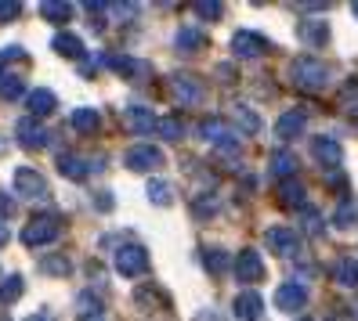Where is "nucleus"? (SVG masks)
<instances>
[{
  "instance_id": "obj_1",
  "label": "nucleus",
  "mask_w": 358,
  "mask_h": 321,
  "mask_svg": "<svg viewBox=\"0 0 358 321\" xmlns=\"http://www.w3.org/2000/svg\"><path fill=\"white\" fill-rule=\"evenodd\" d=\"M289 76L301 91H322L329 83V66H322L319 58H293Z\"/></svg>"
},
{
  "instance_id": "obj_2",
  "label": "nucleus",
  "mask_w": 358,
  "mask_h": 321,
  "mask_svg": "<svg viewBox=\"0 0 358 321\" xmlns=\"http://www.w3.org/2000/svg\"><path fill=\"white\" fill-rule=\"evenodd\" d=\"M62 239V221L55 213H36V217L22 227V246H51Z\"/></svg>"
},
{
  "instance_id": "obj_3",
  "label": "nucleus",
  "mask_w": 358,
  "mask_h": 321,
  "mask_svg": "<svg viewBox=\"0 0 358 321\" xmlns=\"http://www.w3.org/2000/svg\"><path fill=\"white\" fill-rule=\"evenodd\" d=\"M123 163H127V170H134V174H149V170H159L166 159L156 144H131Z\"/></svg>"
},
{
  "instance_id": "obj_4",
  "label": "nucleus",
  "mask_w": 358,
  "mask_h": 321,
  "mask_svg": "<svg viewBox=\"0 0 358 321\" xmlns=\"http://www.w3.org/2000/svg\"><path fill=\"white\" fill-rule=\"evenodd\" d=\"M15 141L22 144V148H29V152H40V148L51 141V130H48L44 123H36L33 116H26V119L15 123Z\"/></svg>"
},
{
  "instance_id": "obj_5",
  "label": "nucleus",
  "mask_w": 358,
  "mask_h": 321,
  "mask_svg": "<svg viewBox=\"0 0 358 321\" xmlns=\"http://www.w3.org/2000/svg\"><path fill=\"white\" fill-rule=\"evenodd\" d=\"M116 271L123 274V278H138V274H145L149 271V253H145L141 246H120L116 249Z\"/></svg>"
},
{
  "instance_id": "obj_6",
  "label": "nucleus",
  "mask_w": 358,
  "mask_h": 321,
  "mask_svg": "<svg viewBox=\"0 0 358 321\" xmlns=\"http://www.w3.org/2000/svg\"><path fill=\"white\" fill-rule=\"evenodd\" d=\"M11 184H15V191H18L22 199H44V195H48L44 174H36V170H29V166H18L15 174H11Z\"/></svg>"
},
{
  "instance_id": "obj_7",
  "label": "nucleus",
  "mask_w": 358,
  "mask_h": 321,
  "mask_svg": "<svg viewBox=\"0 0 358 321\" xmlns=\"http://www.w3.org/2000/svg\"><path fill=\"white\" fill-rule=\"evenodd\" d=\"M268 40L261 36V33H250V29H239L236 36H231V54L236 58H261V54H268Z\"/></svg>"
},
{
  "instance_id": "obj_8",
  "label": "nucleus",
  "mask_w": 358,
  "mask_h": 321,
  "mask_svg": "<svg viewBox=\"0 0 358 321\" xmlns=\"http://www.w3.org/2000/svg\"><path fill=\"white\" fill-rule=\"evenodd\" d=\"M264 246L271 253H279V256H293L301 249V239H297V231H289V227H268L264 231Z\"/></svg>"
},
{
  "instance_id": "obj_9",
  "label": "nucleus",
  "mask_w": 358,
  "mask_h": 321,
  "mask_svg": "<svg viewBox=\"0 0 358 321\" xmlns=\"http://www.w3.org/2000/svg\"><path fill=\"white\" fill-rule=\"evenodd\" d=\"M304 304H308V289H304L301 282H286V285L275 289V307H279V311L297 314Z\"/></svg>"
},
{
  "instance_id": "obj_10",
  "label": "nucleus",
  "mask_w": 358,
  "mask_h": 321,
  "mask_svg": "<svg viewBox=\"0 0 358 321\" xmlns=\"http://www.w3.org/2000/svg\"><path fill=\"white\" fill-rule=\"evenodd\" d=\"M236 274H239V282H261V278H264L261 253H257V249H243V253L236 256Z\"/></svg>"
},
{
  "instance_id": "obj_11",
  "label": "nucleus",
  "mask_w": 358,
  "mask_h": 321,
  "mask_svg": "<svg viewBox=\"0 0 358 321\" xmlns=\"http://www.w3.org/2000/svg\"><path fill=\"white\" fill-rule=\"evenodd\" d=\"M123 119H127L131 134H156V126H159V119L152 116V109H145V105H127Z\"/></svg>"
},
{
  "instance_id": "obj_12",
  "label": "nucleus",
  "mask_w": 358,
  "mask_h": 321,
  "mask_svg": "<svg viewBox=\"0 0 358 321\" xmlns=\"http://www.w3.org/2000/svg\"><path fill=\"white\" fill-rule=\"evenodd\" d=\"M171 91L181 105H199L203 101V87H199V80L192 76H185V73H174L171 76Z\"/></svg>"
},
{
  "instance_id": "obj_13",
  "label": "nucleus",
  "mask_w": 358,
  "mask_h": 321,
  "mask_svg": "<svg viewBox=\"0 0 358 321\" xmlns=\"http://www.w3.org/2000/svg\"><path fill=\"white\" fill-rule=\"evenodd\" d=\"M101 66H109V69H116V73H127V76H134V80H145V76L152 73L149 61H138V58H127V54H105Z\"/></svg>"
},
{
  "instance_id": "obj_14",
  "label": "nucleus",
  "mask_w": 358,
  "mask_h": 321,
  "mask_svg": "<svg viewBox=\"0 0 358 321\" xmlns=\"http://www.w3.org/2000/svg\"><path fill=\"white\" fill-rule=\"evenodd\" d=\"M304 126H308V112H304V109H293V112L279 116V123H275V137H279V141H293V137H301V134H304Z\"/></svg>"
},
{
  "instance_id": "obj_15",
  "label": "nucleus",
  "mask_w": 358,
  "mask_h": 321,
  "mask_svg": "<svg viewBox=\"0 0 358 321\" xmlns=\"http://www.w3.org/2000/svg\"><path fill=\"white\" fill-rule=\"evenodd\" d=\"M311 156L319 159L322 166L333 170V166H341V163H344V148L336 144L333 137H315V141H311Z\"/></svg>"
},
{
  "instance_id": "obj_16",
  "label": "nucleus",
  "mask_w": 358,
  "mask_h": 321,
  "mask_svg": "<svg viewBox=\"0 0 358 321\" xmlns=\"http://www.w3.org/2000/svg\"><path fill=\"white\" fill-rule=\"evenodd\" d=\"M26 109H29V116H33V119L51 116V112L58 109V98H55V91L36 87V91H29V94H26Z\"/></svg>"
},
{
  "instance_id": "obj_17",
  "label": "nucleus",
  "mask_w": 358,
  "mask_h": 321,
  "mask_svg": "<svg viewBox=\"0 0 358 321\" xmlns=\"http://www.w3.org/2000/svg\"><path fill=\"white\" fill-rule=\"evenodd\" d=\"M261 311H264V299H261L254 289L236 296V318H239V321H257Z\"/></svg>"
},
{
  "instance_id": "obj_18",
  "label": "nucleus",
  "mask_w": 358,
  "mask_h": 321,
  "mask_svg": "<svg viewBox=\"0 0 358 321\" xmlns=\"http://www.w3.org/2000/svg\"><path fill=\"white\" fill-rule=\"evenodd\" d=\"M301 40H304L308 47H322L326 40H329L326 18H304V22H301Z\"/></svg>"
},
{
  "instance_id": "obj_19",
  "label": "nucleus",
  "mask_w": 358,
  "mask_h": 321,
  "mask_svg": "<svg viewBox=\"0 0 358 321\" xmlns=\"http://www.w3.org/2000/svg\"><path fill=\"white\" fill-rule=\"evenodd\" d=\"M98 126H101L98 109H73L69 112V130H76V134H94Z\"/></svg>"
},
{
  "instance_id": "obj_20",
  "label": "nucleus",
  "mask_w": 358,
  "mask_h": 321,
  "mask_svg": "<svg viewBox=\"0 0 358 321\" xmlns=\"http://www.w3.org/2000/svg\"><path fill=\"white\" fill-rule=\"evenodd\" d=\"M279 202L289 206V209H308L304 184H301V181H282V184H279Z\"/></svg>"
},
{
  "instance_id": "obj_21",
  "label": "nucleus",
  "mask_w": 358,
  "mask_h": 321,
  "mask_svg": "<svg viewBox=\"0 0 358 321\" xmlns=\"http://www.w3.org/2000/svg\"><path fill=\"white\" fill-rule=\"evenodd\" d=\"M293 174H297V156H293V152H275V156H271V177H275L279 184L293 181Z\"/></svg>"
},
{
  "instance_id": "obj_22",
  "label": "nucleus",
  "mask_w": 358,
  "mask_h": 321,
  "mask_svg": "<svg viewBox=\"0 0 358 321\" xmlns=\"http://www.w3.org/2000/svg\"><path fill=\"white\" fill-rule=\"evenodd\" d=\"M333 278H336V285L355 289L358 285V260H355V256H341L336 267H333Z\"/></svg>"
},
{
  "instance_id": "obj_23",
  "label": "nucleus",
  "mask_w": 358,
  "mask_h": 321,
  "mask_svg": "<svg viewBox=\"0 0 358 321\" xmlns=\"http://www.w3.org/2000/svg\"><path fill=\"white\" fill-rule=\"evenodd\" d=\"M51 47H55L62 58H83V40L73 36V33H55Z\"/></svg>"
},
{
  "instance_id": "obj_24",
  "label": "nucleus",
  "mask_w": 358,
  "mask_h": 321,
  "mask_svg": "<svg viewBox=\"0 0 358 321\" xmlns=\"http://www.w3.org/2000/svg\"><path fill=\"white\" fill-rule=\"evenodd\" d=\"M58 174L69 177V181H83V177L91 174V166L83 163V159H76V156H58Z\"/></svg>"
},
{
  "instance_id": "obj_25",
  "label": "nucleus",
  "mask_w": 358,
  "mask_h": 321,
  "mask_svg": "<svg viewBox=\"0 0 358 321\" xmlns=\"http://www.w3.org/2000/svg\"><path fill=\"white\" fill-rule=\"evenodd\" d=\"M174 47L178 51H203L206 47V33H199V29H178V36H174Z\"/></svg>"
},
{
  "instance_id": "obj_26",
  "label": "nucleus",
  "mask_w": 358,
  "mask_h": 321,
  "mask_svg": "<svg viewBox=\"0 0 358 321\" xmlns=\"http://www.w3.org/2000/svg\"><path fill=\"white\" fill-rule=\"evenodd\" d=\"M76 318H101V296L91 292V289H83L76 296Z\"/></svg>"
},
{
  "instance_id": "obj_27",
  "label": "nucleus",
  "mask_w": 358,
  "mask_h": 321,
  "mask_svg": "<svg viewBox=\"0 0 358 321\" xmlns=\"http://www.w3.org/2000/svg\"><path fill=\"white\" fill-rule=\"evenodd\" d=\"M40 15H44L48 22L62 26V22H69V18H73V4H62V0H44V4H40Z\"/></svg>"
},
{
  "instance_id": "obj_28",
  "label": "nucleus",
  "mask_w": 358,
  "mask_h": 321,
  "mask_svg": "<svg viewBox=\"0 0 358 321\" xmlns=\"http://www.w3.org/2000/svg\"><path fill=\"white\" fill-rule=\"evenodd\" d=\"M22 94H26L22 76H15V73H0V101H15V98H22Z\"/></svg>"
},
{
  "instance_id": "obj_29",
  "label": "nucleus",
  "mask_w": 358,
  "mask_h": 321,
  "mask_svg": "<svg viewBox=\"0 0 358 321\" xmlns=\"http://www.w3.org/2000/svg\"><path fill=\"white\" fill-rule=\"evenodd\" d=\"M203 264H206L210 274H224L231 267V256L224 249H203Z\"/></svg>"
},
{
  "instance_id": "obj_30",
  "label": "nucleus",
  "mask_w": 358,
  "mask_h": 321,
  "mask_svg": "<svg viewBox=\"0 0 358 321\" xmlns=\"http://www.w3.org/2000/svg\"><path fill=\"white\" fill-rule=\"evenodd\" d=\"M149 202H156V206H174V184H171V181H149Z\"/></svg>"
},
{
  "instance_id": "obj_31",
  "label": "nucleus",
  "mask_w": 358,
  "mask_h": 321,
  "mask_svg": "<svg viewBox=\"0 0 358 321\" xmlns=\"http://www.w3.org/2000/svg\"><path fill=\"white\" fill-rule=\"evenodd\" d=\"M26 292V282H22V274H8L4 278V285H0V304H15L18 296Z\"/></svg>"
},
{
  "instance_id": "obj_32",
  "label": "nucleus",
  "mask_w": 358,
  "mask_h": 321,
  "mask_svg": "<svg viewBox=\"0 0 358 321\" xmlns=\"http://www.w3.org/2000/svg\"><path fill=\"white\" fill-rule=\"evenodd\" d=\"M156 130H159V137H163V141H181V134H185V123H181L178 116H163Z\"/></svg>"
},
{
  "instance_id": "obj_33",
  "label": "nucleus",
  "mask_w": 358,
  "mask_h": 321,
  "mask_svg": "<svg viewBox=\"0 0 358 321\" xmlns=\"http://www.w3.org/2000/svg\"><path fill=\"white\" fill-rule=\"evenodd\" d=\"M192 11H196L199 18H206V22H217V18L224 15V4H217V0H196Z\"/></svg>"
},
{
  "instance_id": "obj_34",
  "label": "nucleus",
  "mask_w": 358,
  "mask_h": 321,
  "mask_svg": "<svg viewBox=\"0 0 358 321\" xmlns=\"http://www.w3.org/2000/svg\"><path fill=\"white\" fill-rule=\"evenodd\" d=\"M40 271H48L55 278H66L73 271V264L66 260V256H44V260H40Z\"/></svg>"
},
{
  "instance_id": "obj_35",
  "label": "nucleus",
  "mask_w": 358,
  "mask_h": 321,
  "mask_svg": "<svg viewBox=\"0 0 358 321\" xmlns=\"http://www.w3.org/2000/svg\"><path fill=\"white\" fill-rule=\"evenodd\" d=\"M134 304H138V311H156L159 307V289H152V285L134 289Z\"/></svg>"
},
{
  "instance_id": "obj_36",
  "label": "nucleus",
  "mask_w": 358,
  "mask_h": 321,
  "mask_svg": "<svg viewBox=\"0 0 358 321\" xmlns=\"http://www.w3.org/2000/svg\"><path fill=\"white\" fill-rule=\"evenodd\" d=\"M224 134H228V130H224V123H221V119H214V116H210V119H203V123H199V137H206V141H214V144H217V141H221Z\"/></svg>"
},
{
  "instance_id": "obj_37",
  "label": "nucleus",
  "mask_w": 358,
  "mask_h": 321,
  "mask_svg": "<svg viewBox=\"0 0 358 321\" xmlns=\"http://www.w3.org/2000/svg\"><path fill=\"white\" fill-rule=\"evenodd\" d=\"M236 123L243 126V130H250V134H257V130H261V119H257V112H250V109H243V105H239V109H236Z\"/></svg>"
},
{
  "instance_id": "obj_38",
  "label": "nucleus",
  "mask_w": 358,
  "mask_h": 321,
  "mask_svg": "<svg viewBox=\"0 0 358 321\" xmlns=\"http://www.w3.org/2000/svg\"><path fill=\"white\" fill-rule=\"evenodd\" d=\"M22 15V4L18 0H0V22H11V18Z\"/></svg>"
},
{
  "instance_id": "obj_39",
  "label": "nucleus",
  "mask_w": 358,
  "mask_h": 321,
  "mask_svg": "<svg viewBox=\"0 0 358 321\" xmlns=\"http://www.w3.org/2000/svg\"><path fill=\"white\" fill-rule=\"evenodd\" d=\"M15 217V195H8V191H0V221Z\"/></svg>"
},
{
  "instance_id": "obj_40",
  "label": "nucleus",
  "mask_w": 358,
  "mask_h": 321,
  "mask_svg": "<svg viewBox=\"0 0 358 321\" xmlns=\"http://www.w3.org/2000/svg\"><path fill=\"white\" fill-rule=\"evenodd\" d=\"M304 221H308L304 227H308L311 234H319V231H322V217H319V213H315V209H304Z\"/></svg>"
},
{
  "instance_id": "obj_41",
  "label": "nucleus",
  "mask_w": 358,
  "mask_h": 321,
  "mask_svg": "<svg viewBox=\"0 0 358 321\" xmlns=\"http://www.w3.org/2000/svg\"><path fill=\"white\" fill-rule=\"evenodd\" d=\"M15 58H26V51L18 47V44H11V47L0 51V66H8V61H15Z\"/></svg>"
},
{
  "instance_id": "obj_42",
  "label": "nucleus",
  "mask_w": 358,
  "mask_h": 321,
  "mask_svg": "<svg viewBox=\"0 0 358 321\" xmlns=\"http://www.w3.org/2000/svg\"><path fill=\"white\" fill-rule=\"evenodd\" d=\"M217 73H221V80H224V83L236 80V69H231V66H217Z\"/></svg>"
},
{
  "instance_id": "obj_43",
  "label": "nucleus",
  "mask_w": 358,
  "mask_h": 321,
  "mask_svg": "<svg viewBox=\"0 0 358 321\" xmlns=\"http://www.w3.org/2000/svg\"><path fill=\"white\" fill-rule=\"evenodd\" d=\"M8 239H11V231H8V227H4V224H0V246H4V242H8Z\"/></svg>"
},
{
  "instance_id": "obj_44",
  "label": "nucleus",
  "mask_w": 358,
  "mask_h": 321,
  "mask_svg": "<svg viewBox=\"0 0 358 321\" xmlns=\"http://www.w3.org/2000/svg\"><path fill=\"white\" fill-rule=\"evenodd\" d=\"M29 321H51V318H48V314H33Z\"/></svg>"
},
{
  "instance_id": "obj_45",
  "label": "nucleus",
  "mask_w": 358,
  "mask_h": 321,
  "mask_svg": "<svg viewBox=\"0 0 358 321\" xmlns=\"http://www.w3.org/2000/svg\"><path fill=\"white\" fill-rule=\"evenodd\" d=\"M355 15H358V4H355Z\"/></svg>"
},
{
  "instance_id": "obj_46",
  "label": "nucleus",
  "mask_w": 358,
  "mask_h": 321,
  "mask_svg": "<svg viewBox=\"0 0 358 321\" xmlns=\"http://www.w3.org/2000/svg\"><path fill=\"white\" fill-rule=\"evenodd\" d=\"M355 318H358V307H355Z\"/></svg>"
},
{
  "instance_id": "obj_47",
  "label": "nucleus",
  "mask_w": 358,
  "mask_h": 321,
  "mask_svg": "<svg viewBox=\"0 0 358 321\" xmlns=\"http://www.w3.org/2000/svg\"><path fill=\"white\" fill-rule=\"evenodd\" d=\"M304 321H308V318H304Z\"/></svg>"
}]
</instances>
